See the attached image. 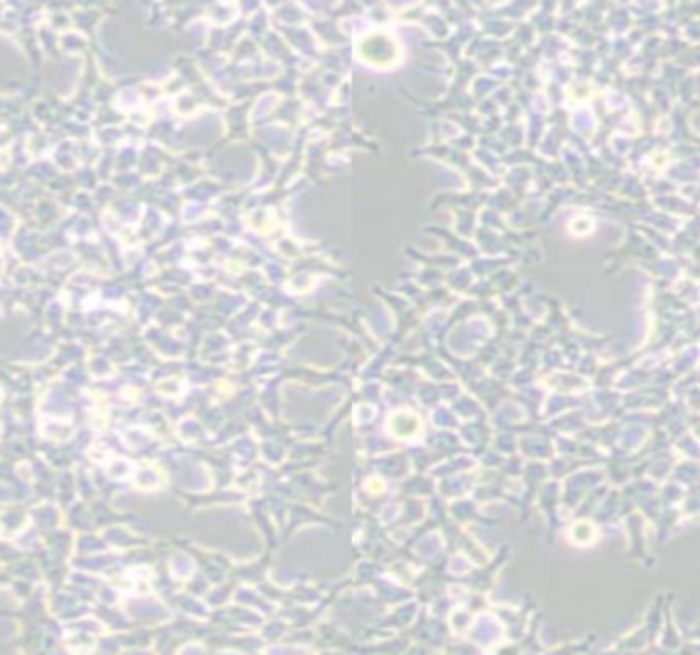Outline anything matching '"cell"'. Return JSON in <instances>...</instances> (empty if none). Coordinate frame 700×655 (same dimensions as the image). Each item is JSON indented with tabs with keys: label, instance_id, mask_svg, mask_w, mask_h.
<instances>
[{
	"label": "cell",
	"instance_id": "obj_1",
	"mask_svg": "<svg viewBox=\"0 0 700 655\" xmlns=\"http://www.w3.org/2000/svg\"><path fill=\"white\" fill-rule=\"evenodd\" d=\"M357 52H359V58L373 68L396 66L402 56L400 43L383 31H373L369 35H363L357 46Z\"/></svg>",
	"mask_w": 700,
	"mask_h": 655
}]
</instances>
